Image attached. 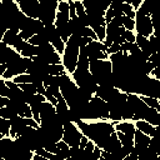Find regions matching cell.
Instances as JSON below:
<instances>
[{
    "label": "cell",
    "instance_id": "25",
    "mask_svg": "<svg viewBox=\"0 0 160 160\" xmlns=\"http://www.w3.org/2000/svg\"><path fill=\"white\" fill-rule=\"evenodd\" d=\"M135 14H139V15H142V16H151V15H152V12H151V10H150V8H149L148 1L142 0L141 5H140V6H139V9L135 11Z\"/></svg>",
    "mask_w": 160,
    "mask_h": 160
},
{
    "label": "cell",
    "instance_id": "34",
    "mask_svg": "<svg viewBox=\"0 0 160 160\" xmlns=\"http://www.w3.org/2000/svg\"><path fill=\"white\" fill-rule=\"evenodd\" d=\"M150 78H152V79H156V80H160V68H155L151 72H150V75H149Z\"/></svg>",
    "mask_w": 160,
    "mask_h": 160
},
{
    "label": "cell",
    "instance_id": "32",
    "mask_svg": "<svg viewBox=\"0 0 160 160\" xmlns=\"http://www.w3.org/2000/svg\"><path fill=\"white\" fill-rule=\"evenodd\" d=\"M9 94V88L5 84V80L2 78H0V96H6L8 98Z\"/></svg>",
    "mask_w": 160,
    "mask_h": 160
},
{
    "label": "cell",
    "instance_id": "9",
    "mask_svg": "<svg viewBox=\"0 0 160 160\" xmlns=\"http://www.w3.org/2000/svg\"><path fill=\"white\" fill-rule=\"evenodd\" d=\"M20 11L30 19H38L39 15V0H15Z\"/></svg>",
    "mask_w": 160,
    "mask_h": 160
},
{
    "label": "cell",
    "instance_id": "13",
    "mask_svg": "<svg viewBox=\"0 0 160 160\" xmlns=\"http://www.w3.org/2000/svg\"><path fill=\"white\" fill-rule=\"evenodd\" d=\"M121 148V144H120V140H119V138H118V135H116V132L114 131L110 136H109V139L106 140V142L104 144V146H102V151H106V152H114V151H116V150H119Z\"/></svg>",
    "mask_w": 160,
    "mask_h": 160
},
{
    "label": "cell",
    "instance_id": "23",
    "mask_svg": "<svg viewBox=\"0 0 160 160\" xmlns=\"http://www.w3.org/2000/svg\"><path fill=\"white\" fill-rule=\"evenodd\" d=\"M19 88H20V90H21L24 94L30 95V96H32V95L38 94V92H36V88H35V85H34L32 82H28V84H20V85H19Z\"/></svg>",
    "mask_w": 160,
    "mask_h": 160
},
{
    "label": "cell",
    "instance_id": "29",
    "mask_svg": "<svg viewBox=\"0 0 160 160\" xmlns=\"http://www.w3.org/2000/svg\"><path fill=\"white\" fill-rule=\"evenodd\" d=\"M26 44H28V41L22 40V39L18 35V38H16V40H15V42H14V45H12V49H14L18 54H20V52L24 50V48L26 46Z\"/></svg>",
    "mask_w": 160,
    "mask_h": 160
},
{
    "label": "cell",
    "instance_id": "17",
    "mask_svg": "<svg viewBox=\"0 0 160 160\" xmlns=\"http://www.w3.org/2000/svg\"><path fill=\"white\" fill-rule=\"evenodd\" d=\"M18 35H19V31H16V30H6L5 34H4V36H2V40H1V41H2L5 45L12 48V45H14V42H15Z\"/></svg>",
    "mask_w": 160,
    "mask_h": 160
},
{
    "label": "cell",
    "instance_id": "5",
    "mask_svg": "<svg viewBox=\"0 0 160 160\" xmlns=\"http://www.w3.org/2000/svg\"><path fill=\"white\" fill-rule=\"evenodd\" d=\"M135 29L134 32L136 35H141L144 38H149L150 35L155 34L154 29V19L151 16H142L139 14H135Z\"/></svg>",
    "mask_w": 160,
    "mask_h": 160
},
{
    "label": "cell",
    "instance_id": "20",
    "mask_svg": "<svg viewBox=\"0 0 160 160\" xmlns=\"http://www.w3.org/2000/svg\"><path fill=\"white\" fill-rule=\"evenodd\" d=\"M48 74L51 76H61V75H66V70L61 64L58 65H49L48 66Z\"/></svg>",
    "mask_w": 160,
    "mask_h": 160
},
{
    "label": "cell",
    "instance_id": "6",
    "mask_svg": "<svg viewBox=\"0 0 160 160\" xmlns=\"http://www.w3.org/2000/svg\"><path fill=\"white\" fill-rule=\"evenodd\" d=\"M62 138H61V140L65 142V144H68L70 148H72V146H79V144H80V140H81V138L84 136L82 134H81V131L79 130V128L76 126V124L75 122H66V124H64L62 125Z\"/></svg>",
    "mask_w": 160,
    "mask_h": 160
},
{
    "label": "cell",
    "instance_id": "7",
    "mask_svg": "<svg viewBox=\"0 0 160 160\" xmlns=\"http://www.w3.org/2000/svg\"><path fill=\"white\" fill-rule=\"evenodd\" d=\"M44 29V24L39 20V19H30V18H26L21 29H20V32H19V36L25 40V41H29V39L31 36H34L35 34H39Z\"/></svg>",
    "mask_w": 160,
    "mask_h": 160
},
{
    "label": "cell",
    "instance_id": "14",
    "mask_svg": "<svg viewBox=\"0 0 160 160\" xmlns=\"http://www.w3.org/2000/svg\"><path fill=\"white\" fill-rule=\"evenodd\" d=\"M144 120L148 121L149 124H151L152 126H159L160 125V112L152 108H149L144 116Z\"/></svg>",
    "mask_w": 160,
    "mask_h": 160
},
{
    "label": "cell",
    "instance_id": "12",
    "mask_svg": "<svg viewBox=\"0 0 160 160\" xmlns=\"http://www.w3.org/2000/svg\"><path fill=\"white\" fill-rule=\"evenodd\" d=\"M114 129H115V131H120L129 136H134V132L136 130L132 121H125V120H121V121L114 124Z\"/></svg>",
    "mask_w": 160,
    "mask_h": 160
},
{
    "label": "cell",
    "instance_id": "30",
    "mask_svg": "<svg viewBox=\"0 0 160 160\" xmlns=\"http://www.w3.org/2000/svg\"><path fill=\"white\" fill-rule=\"evenodd\" d=\"M19 116H21V118H32V114H31V109H30V106L28 105V104H22V106L20 108V110H19Z\"/></svg>",
    "mask_w": 160,
    "mask_h": 160
},
{
    "label": "cell",
    "instance_id": "2",
    "mask_svg": "<svg viewBox=\"0 0 160 160\" xmlns=\"http://www.w3.org/2000/svg\"><path fill=\"white\" fill-rule=\"evenodd\" d=\"M78 56H79V36L71 35L69 40L65 42V50L61 55V65L65 68L69 75H71L76 69Z\"/></svg>",
    "mask_w": 160,
    "mask_h": 160
},
{
    "label": "cell",
    "instance_id": "37",
    "mask_svg": "<svg viewBox=\"0 0 160 160\" xmlns=\"http://www.w3.org/2000/svg\"><path fill=\"white\" fill-rule=\"evenodd\" d=\"M5 71H6V64H0V78H2Z\"/></svg>",
    "mask_w": 160,
    "mask_h": 160
},
{
    "label": "cell",
    "instance_id": "26",
    "mask_svg": "<svg viewBox=\"0 0 160 160\" xmlns=\"http://www.w3.org/2000/svg\"><path fill=\"white\" fill-rule=\"evenodd\" d=\"M121 24H122V28H124L125 30L134 31V29H135V20L131 19V18L122 16V18H121Z\"/></svg>",
    "mask_w": 160,
    "mask_h": 160
},
{
    "label": "cell",
    "instance_id": "21",
    "mask_svg": "<svg viewBox=\"0 0 160 160\" xmlns=\"http://www.w3.org/2000/svg\"><path fill=\"white\" fill-rule=\"evenodd\" d=\"M16 116H19L18 111L14 110V109L10 108V106H4V108L0 109V118H2V119L12 120V119L16 118Z\"/></svg>",
    "mask_w": 160,
    "mask_h": 160
},
{
    "label": "cell",
    "instance_id": "35",
    "mask_svg": "<svg viewBox=\"0 0 160 160\" xmlns=\"http://www.w3.org/2000/svg\"><path fill=\"white\" fill-rule=\"evenodd\" d=\"M122 160H138V155H136V154H134V152L131 151V152H130L129 155H126Z\"/></svg>",
    "mask_w": 160,
    "mask_h": 160
},
{
    "label": "cell",
    "instance_id": "38",
    "mask_svg": "<svg viewBox=\"0 0 160 160\" xmlns=\"http://www.w3.org/2000/svg\"><path fill=\"white\" fill-rule=\"evenodd\" d=\"M5 31H6V29H4V28H0V41L2 40V36H4Z\"/></svg>",
    "mask_w": 160,
    "mask_h": 160
},
{
    "label": "cell",
    "instance_id": "1",
    "mask_svg": "<svg viewBox=\"0 0 160 160\" xmlns=\"http://www.w3.org/2000/svg\"><path fill=\"white\" fill-rule=\"evenodd\" d=\"M76 126L81 131V134L91 140L96 146L102 149L104 144L109 139V136L115 131L114 124L108 120H98V121H82L79 120Z\"/></svg>",
    "mask_w": 160,
    "mask_h": 160
},
{
    "label": "cell",
    "instance_id": "27",
    "mask_svg": "<svg viewBox=\"0 0 160 160\" xmlns=\"http://www.w3.org/2000/svg\"><path fill=\"white\" fill-rule=\"evenodd\" d=\"M12 82H15L16 85H20V84H28V82H31L32 81V79H31V76L29 75V74H21V75H18V76H15L12 80H11Z\"/></svg>",
    "mask_w": 160,
    "mask_h": 160
},
{
    "label": "cell",
    "instance_id": "18",
    "mask_svg": "<svg viewBox=\"0 0 160 160\" xmlns=\"http://www.w3.org/2000/svg\"><path fill=\"white\" fill-rule=\"evenodd\" d=\"M139 98L142 100V102L146 106L152 108V109H155V110H158L160 112V101H159V99L151 98V96H144V95H139Z\"/></svg>",
    "mask_w": 160,
    "mask_h": 160
},
{
    "label": "cell",
    "instance_id": "11",
    "mask_svg": "<svg viewBox=\"0 0 160 160\" xmlns=\"http://www.w3.org/2000/svg\"><path fill=\"white\" fill-rule=\"evenodd\" d=\"M134 125H135L136 130L141 131L142 134H145V135H148L150 138L156 135V126H152L151 124H149L145 120H138V121L134 122Z\"/></svg>",
    "mask_w": 160,
    "mask_h": 160
},
{
    "label": "cell",
    "instance_id": "33",
    "mask_svg": "<svg viewBox=\"0 0 160 160\" xmlns=\"http://www.w3.org/2000/svg\"><path fill=\"white\" fill-rule=\"evenodd\" d=\"M119 51H121V45H119V44H111L109 48H108V55H111V54H115V52H119Z\"/></svg>",
    "mask_w": 160,
    "mask_h": 160
},
{
    "label": "cell",
    "instance_id": "19",
    "mask_svg": "<svg viewBox=\"0 0 160 160\" xmlns=\"http://www.w3.org/2000/svg\"><path fill=\"white\" fill-rule=\"evenodd\" d=\"M28 42H29L30 45H34V46H40V45L48 44L49 40H48V38H46L42 32H39V34H35L34 36H31Z\"/></svg>",
    "mask_w": 160,
    "mask_h": 160
},
{
    "label": "cell",
    "instance_id": "24",
    "mask_svg": "<svg viewBox=\"0 0 160 160\" xmlns=\"http://www.w3.org/2000/svg\"><path fill=\"white\" fill-rule=\"evenodd\" d=\"M121 11H122V16H128L131 19H135V10L132 9V6L125 1H122L121 4Z\"/></svg>",
    "mask_w": 160,
    "mask_h": 160
},
{
    "label": "cell",
    "instance_id": "4",
    "mask_svg": "<svg viewBox=\"0 0 160 160\" xmlns=\"http://www.w3.org/2000/svg\"><path fill=\"white\" fill-rule=\"evenodd\" d=\"M58 0H39V15L38 19L46 25H52L58 11Z\"/></svg>",
    "mask_w": 160,
    "mask_h": 160
},
{
    "label": "cell",
    "instance_id": "22",
    "mask_svg": "<svg viewBox=\"0 0 160 160\" xmlns=\"http://www.w3.org/2000/svg\"><path fill=\"white\" fill-rule=\"evenodd\" d=\"M20 55L22 58H29V59H32L34 56H38V46H34V45H30L29 42L26 44V46L24 48V50L20 52Z\"/></svg>",
    "mask_w": 160,
    "mask_h": 160
},
{
    "label": "cell",
    "instance_id": "3",
    "mask_svg": "<svg viewBox=\"0 0 160 160\" xmlns=\"http://www.w3.org/2000/svg\"><path fill=\"white\" fill-rule=\"evenodd\" d=\"M32 60L29 58H22L20 54H16L6 62V71L2 75L4 80H12L15 76L25 74L26 69L31 65Z\"/></svg>",
    "mask_w": 160,
    "mask_h": 160
},
{
    "label": "cell",
    "instance_id": "39",
    "mask_svg": "<svg viewBox=\"0 0 160 160\" xmlns=\"http://www.w3.org/2000/svg\"><path fill=\"white\" fill-rule=\"evenodd\" d=\"M98 160H106V159H105V158H102V156H100V158H99Z\"/></svg>",
    "mask_w": 160,
    "mask_h": 160
},
{
    "label": "cell",
    "instance_id": "31",
    "mask_svg": "<svg viewBox=\"0 0 160 160\" xmlns=\"http://www.w3.org/2000/svg\"><path fill=\"white\" fill-rule=\"evenodd\" d=\"M122 38L126 42H135V32L134 31H129V30H125L124 34H122Z\"/></svg>",
    "mask_w": 160,
    "mask_h": 160
},
{
    "label": "cell",
    "instance_id": "10",
    "mask_svg": "<svg viewBox=\"0 0 160 160\" xmlns=\"http://www.w3.org/2000/svg\"><path fill=\"white\" fill-rule=\"evenodd\" d=\"M55 115H56V111H55V106L52 104H50L49 101H44L40 105V122L49 120Z\"/></svg>",
    "mask_w": 160,
    "mask_h": 160
},
{
    "label": "cell",
    "instance_id": "28",
    "mask_svg": "<svg viewBox=\"0 0 160 160\" xmlns=\"http://www.w3.org/2000/svg\"><path fill=\"white\" fill-rule=\"evenodd\" d=\"M0 132L4 136H9V132H10V120L0 118Z\"/></svg>",
    "mask_w": 160,
    "mask_h": 160
},
{
    "label": "cell",
    "instance_id": "15",
    "mask_svg": "<svg viewBox=\"0 0 160 160\" xmlns=\"http://www.w3.org/2000/svg\"><path fill=\"white\" fill-rule=\"evenodd\" d=\"M69 149L70 146L68 144H65L62 140L58 141L56 142V151H55V155L58 158V160H65L69 158Z\"/></svg>",
    "mask_w": 160,
    "mask_h": 160
},
{
    "label": "cell",
    "instance_id": "16",
    "mask_svg": "<svg viewBox=\"0 0 160 160\" xmlns=\"http://www.w3.org/2000/svg\"><path fill=\"white\" fill-rule=\"evenodd\" d=\"M150 142V136L142 134L139 130H135L134 132V144L135 145H140V146H149Z\"/></svg>",
    "mask_w": 160,
    "mask_h": 160
},
{
    "label": "cell",
    "instance_id": "8",
    "mask_svg": "<svg viewBox=\"0 0 160 160\" xmlns=\"http://www.w3.org/2000/svg\"><path fill=\"white\" fill-rule=\"evenodd\" d=\"M108 48L100 41H91L86 45V54L89 60H109Z\"/></svg>",
    "mask_w": 160,
    "mask_h": 160
},
{
    "label": "cell",
    "instance_id": "36",
    "mask_svg": "<svg viewBox=\"0 0 160 160\" xmlns=\"http://www.w3.org/2000/svg\"><path fill=\"white\" fill-rule=\"evenodd\" d=\"M6 102H8V98L6 96H0V109L6 106Z\"/></svg>",
    "mask_w": 160,
    "mask_h": 160
}]
</instances>
